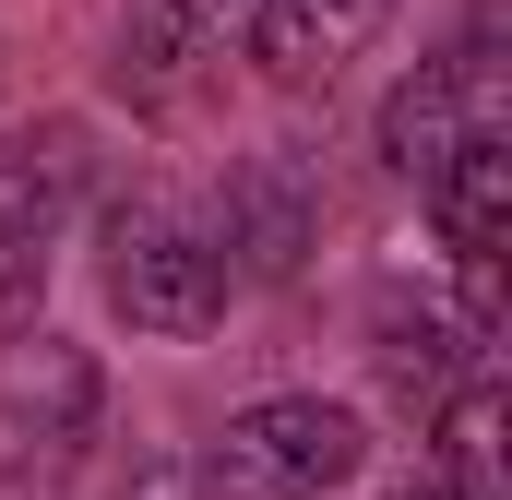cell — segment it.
I'll list each match as a JSON object with an SVG mask.
<instances>
[{
  "mask_svg": "<svg viewBox=\"0 0 512 500\" xmlns=\"http://www.w3.org/2000/svg\"><path fill=\"white\" fill-rule=\"evenodd\" d=\"M108 381L60 334H0V500H72Z\"/></svg>",
  "mask_w": 512,
  "mask_h": 500,
  "instance_id": "obj_1",
  "label": "cell"
},
{
  "mask_svg": "<svg viewBox=\"0 0 512 500\" xmlns=\"http://www.w3.org/2000/svg\"><path fill=\"white\" fill-rule=\"evenodd\" d=\"M382 12L393 0H251V60L286 72V84H322L382 36Z\"/></svg>",
  "mask_w": 512,
  "mask_h": 500,
  "instance_id": "obj_7",
  "label": "cell"
},
{
  "mask_svg": "<svg viewBox=\"0 0 512 500\" xmlns=\"http://www.w3.org/2000/svg\"><path fill=\"white\" fill-rule=\"evenodd\" d=\"M72 203H84V131H24V143H0V334L36 322Z\"/></svg>",
  "mask_w": 512,
  "mask_h": 500,
  "instance_id": "obj_5",
  "label": "cell"
},
{
  "mask_svg": "<svg viewBox=\"0 0 512 500\" xmlns=\"http://www.w3.org/2000/svg\"><path fill=\"white\" fill-rule=\"evenodd\" d=\"M239 36H251V0H131L108 84H120L143 120H167V108H191V96L227 72Z\"/></svg>",
  "mask_w": 512,
  "mask_h": 500,
  "instance_id": "obj_6",
  "label": "cell"
},
{
  "mask_svg": "<svg viewBox=\"0 0 512 500\" xmlns=\"http://www.w3.org/2000/svg\"><path fill=\"white\" fill-rule=\"evenodd\" d=\"M405 500H465V489H441V477H429V489H405Z\"/></svg>",
  "mask_w": 512,
  "mask_h": 500,
  "instance_id": "obj_10",
  "label": "cell"
},
{
  "mask_svg": "<svg viewBox=\"0 0 512 500\" xmlns=\"http://www.w3.org/2000/svg\"><path fill=\"white\" fill-rule=\"evenodd\" d=\"M227 286H239V262H227V239H215L203 203L143 191V203L108 215V310H120L131 334H203L227 310Z\"/></svg>",
  "mask_w": 512,
  "mask_h": 500,
  "instance_id": "obj_2",
  "label": "cell"
},
{
  "mask_svg": "<svg viewBox=\"0 0 512 500\" xmlns=\"http://www.w3.org/2000/svg\"><path fill=\"white\" fill-rule=\"evenodd\" d=\"M453 346H465V334H453V322H441L429 298H417V310H393V322H382V370L405 381V393H441V381H453Z\"/></svg>",
  "mask_w": 512,
  "mask_h": 500,
  "instance_id": "obj_9",
  "label": "cell"
},
{
  "mask_svg": "<svg viewBox=\"0 0 512 500\" xmlns=\"http://www.w3.org/2000/svg\"><path fill=\"white\" fill-rule=\"evenodd\" d=\"M465 143H501V36L489 24H465L441 60H417L405 84H393V108H382V155L429 191Z\"/></svg>",
  "mask_w": 512,
  "mask_h": 500,
  "instance_id": "obj_4",
  "label": "cell"
},
{
  "mask_svg": "<svg viewBox=\"0 0 512 500\" xmlns=\"http://www.w3.org/2000/svg\"><path fill=\"white\" fill-rule=\"evenodd\" d=\"M429 215H441V239L465 250V274L501 262V227H512V131H501V143H465V155L429 179Z\"/></svg>",
  "mask_w": 512,
  "mask_h": 500,
  "instance_id": "obj_8",
  "label": "cell"
},
{
  "mask_svg": "<svg viewBox=\"0 0 512 500\" xmlns=\"http://www.w3.org/2000/svg\"><path fill=\"white\" fill-rule=\"evenodd\" d=\"M358 417L346 405H322V393H274L251 417H227L215 429V453H203V500H322L358 477Z\"/></svg>",
  "mask_w": 512,
  "mask_h": 500,
  "instance_id": "obj_3",
  "label": "cell"
}]
</instances>
